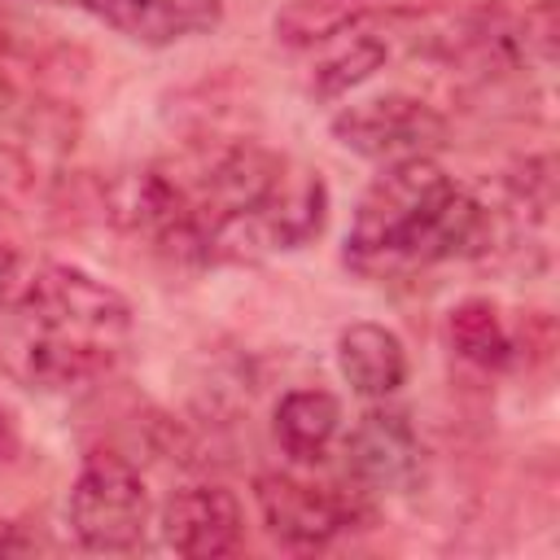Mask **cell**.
<instances>
[{"instance_id": "8", "label": "cell", "mask_w": 560, "mask_h": 560, "mask_svg": "<svg viewBox=\"0 0 560 560\" xmlns=\"http://www.w3.org/2000/svg\"><path fill=\"white\" fill-rule=\"evenodd\" d=\"M158 529H162V542L175 556H184V560H214V556L236 551L245 516H241V503H236V494L228 486L201 481V486L175 490L162 503Z\"/></svg>"}, {"instance_id": "7", "label": "cell", "mask_w": 560, "mask_h": 560, "mask_svg": "<svg viewBox=\"0 0 560 560\" xmlns=\"http://www.w3.org/2000/svg\"><path fill=\"white\" fill-rule=\"evenodd\" d=\"M346 464L359 486L368 490H407L424 472V442L407 411L398 407H368L350 438H346Z\"/></svg>"}, {"instance_id": "13", "label": "cell", "mask_w": 560, "mask_h": 560, "mask_svg": "<svg viewBox=\"0 0 560 560\" xmlns=\"http://www.w3.org/2000/svg\"><path fill=\"white\" fill-rule=\"evenodd\" d=\"M446 332H451V346L459 359H468L472 368L481 372H503L516 363L521 346L512 337V328L503 324L499 306L490 298H464L451 319H446Z\"/></svg>"}, {"instance_id": "9", "label": "cell", "mask_w": 560, "mask_h": 560, "mask_svg": "<svg viewBox=\"0 0 560 560\" xmlns=\"http://www.w3.org/2000/svg\"><path fill=\"white\" fill-rule=\"evenodd\" d=\"M442 4L446 0H289L276 13V39L289 48H315L350 31H363L368 22L424 18Z\"/></svg>"}, {"instance_id": "11", "label": "cell", "mask_w": 560, "mask_h": 560, "mask_svg": "<svg viewBox=\"0 0 560 560\" xmlns=\"http://www.w3.org/2000/svg\"><path fill=\"white\" fill-rule=\"evenodd\" d=\"M337 368L354 394L389 398L407 381V350L394 328L359 319V324L341 328V337H337Z\"/></svg>"}, {"instance_id": "1", "label": "cell", "mask_w": 560, "mask_h": 560, "mask_svg": "<svg viewBox=\"0 0 560 560\" xmlns=\"http://www.w3.org/2000/svg\"><path fill=\"white\" fill-rule=\"evenodd\" d=\"M131 341L127 298L70 262L18 267L0 289V372L35 394L105 376Z\"/></svg>"}, {"instance_id": "19", "label": "cell", "mask_w": 560, "mask_h": 560, "mask_svg": "<svg viewBox=\"0 0 560 560\" xmlns=\"http://www.w3.org/2000/svg\"><path fill=\"white\" fill-rule=\"evenodd\" d=\"M61 4H70V0H61Z\"/></svg>"}, {"instance_id": "18", "label": "cell", "mask_w": 560, "mask_h": 560, "mask_svg": "<svg viewBox=\"0 0 560 560\" xmlns=\"http://www.w3.org/2000/svg\"><path fill=\"white\" fill-rule=\"evenodd\" d=\"M13 538H18V534H13V525L0 516V551H9V547H13Z\"/></svg>"}, {"instance_id": "6", "label": "cell", "mask_w": 560, "mask_h": 560, "mask_svg": "<svg viewBox=\"0 0 560 560\" xmlns=\"http://www.w3.org/2000/svg\"><path fill=\"white\" fill-rule=\"evenodd\" d=\"M254 503H258L267 534L293 551L328 547L341 529L359 521V508L350 499H341L328 486L298 481L289 472H262L254 481Z\"/></svg>"}, {"instance_id": "16", "label": "cell", "mask_w": 560, "mask_h": 560, "mask_svg": "<svg viewBox=\"0 0 560 560\" xmlns=\"http://www.w3.org/2000/svg\"><path fill=\"white\" fill-rule=\"evenodd\" d=\"M18 451H22V429H18L13 411H0V464L18 459Z\"/></svg>"}, {"instance_id": "4", "label": "cell", "mask_w": 560, "mask_h": 560, "mask_svg": "<svg viewBox=\"0 0 560 560\" xmlns=\"http://www.w3.org/2000/svg\"><path fill=\"white\" fill-rule=\"evenodd\" d=\"M66 521L88 551H131L149 529V490L118 451H92L70 486Z\"/></svg>"}, {"instance_id": "3", "label": "cell", "mask_w": 560, "mask_h": 560, "mask_svg": "<svg viewBox=\"0 0 560 560\" xmlns=\"http://www.w3.org/2000/svg\"><path fill=\"white\" fill-rule=\"evenodd\" d=\"M328 223V184L306 166H284L271 192L245 214L228 219L206 241V262H258L311 245Z\"/></svg>"}, {"instance_id": "15", "label": "cell", "mask_w": 560, "mask_h": 560, "mask_svg": "<svg viewBox=\"0 0 560 560\" xmlns=\"http://www.w3.org/2000/svg\"><path fill=\"white\" fill-rule=\"evenodd\" d=\"M521 39L534 66H551L556 61V0H534L521 13Z\"/></svg>"}, {"instance_id": "17", "label": "cell", "mask_w": 560, "mask_h": 560, "mask_svg": "<svg viewBox=\"0 0 560 560\" xmlns=\"http://www.w3.org/2000/svg\"><path fill=\"white\" fill-rule=\"evenodd\" d=\"M18 109H22V96H18V88L0 74V136H4V127L18 118ZM0 144H4V140H0Z\"/></svg>"}, {"instance_id": "2", "label": "cell", "mask_w": 560, "mask_h": 560, "mask_svg": "<svg viewBox=\"0 0 560 560\" xmlns=\"http://www.w3.org/2000/svg\"><path fill=\"white\" fill-rule=\"evenodd\" d=\"M490 254V201L459 188L433 158L389 162L354 206L346 267L368 280L411 276Z\"/></svg>"}, {"instance_id": "14", "label": "cell", "mask_w": 560, "mask_h": 560, "mask_svg": "<svg viewBox=\"0 0 560 560\" xmlns=\"http://www.w3.org/2000/svg\"><path fill=\"white\" fill-rule=\"evenodd\" d=\"M385 61H389V44H385L381 35H354V31H350V44L332 48V52L315 66L311 92H315L319 101H337V96L354 92L359 83H368Z\"/></svg>"}, {"instance_id": "10", "label": "cell", "mask_w": 560, "mask_h": 560, "mask_svg": "<svg viewBox=\"0 0 560 560\" xmlns=\"http://www.w3.org/2000/svg\"><path fill=\"white\" fill-rule=\"evenodd\" d=\"M101 18L109 31L144 48H171L192 35H206L223 18V0H70Z\"/></svg>"}, {"instance_id": "5", "label": "cell", "mask_w": 560, "mask_h": 560, "mask_svg": "<svg viewBox=\"0 0 560 560\" xmlns=\"http://www.w3.org/2000/svg\"><path fill=\"white\" fill-rule=\"evenodd\" d=\"M446 118L407 92H385L372 101H354L332 114V140L368 162H402V158H433L446 144Z\"/></svg>"}, {"instance_id": "12", "label": "cell", "mask_w": 560, "mask_h": 560, "mask_svg": "<svg viewBox=\"0 0 560 560\" xmlns=\"http://www.w3.org/2000/svg\"><path fill=\"white\" fill-rule=\"evenodd\" d=\"M276 442L289 459L315 464L328 455L332 438L341 433V402L328 389H289L276 402Z\"/></svg>"}]
</instances>
